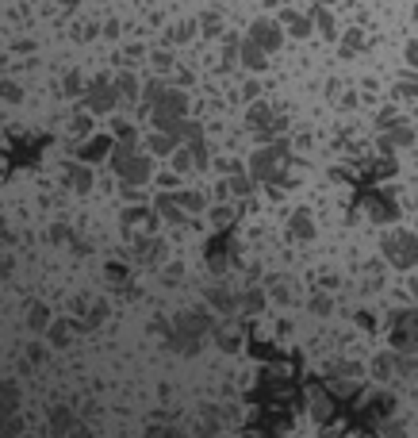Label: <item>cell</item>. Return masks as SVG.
<instances>
[{
  "instance_id": "22",
  "label": "cell",
  "mask_w": 418,
  "mask_h": 438,
  "mask_svg": "<svg viewBox=\"0 0 418 438\" xmlns=\"http://www.w3.org/2000/svg\"><path fill=\"white\" fill-rule=\"evenodd\" d=\"M154 150H157V154H169V150H173V135H157Z\"/></svg>"
},
{
  "instance_id": "9",
  "label": "cell",
  "mask_w": 418,
  "mask_h": 438,
  "mask_svg": "<svg viewBox=\"0 0 418 438\" xmlns=\"http://www.w3.org/2000/svg\"><path fill=\"white\" fill-rule=\"evenodd\" d=\"M19 407V389L12 380H0V412H16Z\"/></svg>"
},
{
  "instance_id": "29",
  "label": "cell",
  "mask_w": 418,
  "mask_h": 438,
  "mask_svg": "<svg viewBox=\"0 0 418 438\" xmlns=\"http://www.w3.org/2000/svg\"><path fill=\"white\" fill-rule=\"evenodd\" d=\"M16 438H24V435H16Z\"/></svg>"
},
{
  "instance_id": "25",
  "label": "cell",
  "mask_w": 418,
  "mask_h": 438,
  "mask_svg": "<svg viewBox=\"0 0 418 438\" xmlns=\"http://www.w3.org/2000/svg\"><path fill=\"white\" fill-rule=\"evenodd\" d=\"M8 273H12V258L0 254V277H8Z\"/></svg>"
},
{
  "instance_id": "1",
  "label": "cell",
  "mask_w": 418,
  "mask_h": 438,
  "mask_svg": "<svg viewBox=\"0 0 418 438\" xmlns=\"http://www.w3.org/2000/svg\"><path fill=\"white\" fill-rule=\"evenodd\" d=\"M384 254L395 265H418V231H399L384 239Z\"/></svg>"
},
{
  "instance_id": "4",
  "label": "cell",
  "mask_w": 418,
  "mask_h": 438,
  "mask_svg": "<svg viewBox=\"0 0 418 438\" xmlns=\"http://www.w3.org/2000/svg\"><path fill=\"white\" fill-rule=\"evenodd\" d=\"M223 407H215V404H200V419H196V435L200 438H215L219 435V427H223Z\"/></svg>"
},
{
  "instance_id": "27",
  "label": "cell",
  "mask_w": 418,
  "mask_h": 438,
  "mask_svg": "<svg viewBox=\"0 0 418 438\" xmlns=\"http://www.w3.org/2000/svg\"><path fill=\"white\" fill-rule=\"evenodd\" d=\"M410 62H418V47H415V50H410Z\"/></svg>"
},
{
  "instance_id": "2",
  "label": "cell",
  "mask_w": 418,
  "mask_h": 438,
  "mask_svg": "<svg viewBox=\"0 0 418 438\" xmlns=\"http://www.w3.org/2000/svg\"><path fill=\"white\" fill-rule=\"evenodd\" d=\"M112 166H115V174L123 177V181H131V185H142V181L150 177V162H146V158H134L127 146L115 150Z\"/></svg>"
},
{
  "instance_id": "11",
  "label": "cell",
  "mask_w": 418,
  "mask_h": 438,
  "mask_svg": "<svg viewBox=\"0 0 418 438\" xmlns=\"http://www.w3.org/2000/svg\"><path fill=\"white\" fill-rule=\"evenodd\" d=\"M292 231H295V239H311V235H315L311 215H307V212H295L292 215Z\"/></svg>"
},
{
  "instance_id": "3",
  "label": "cell",
  "mask_w": 418,
  "mask_h": 438,
  "mask_svg": "<svg viewBox=\"0 0 418 438\" xmlns=\"http://www.w3.org/2000/svg\"><path fill=\"white\" fill-rule=\"evenodd\" d=\"M399 354H418V315H399V327L392 331Z\"/></svg>"
},
{
  "instance_id": "12",
  "label": "cell",
  "mask_w": 418,
  "mask_h": 438,
  "mask_svg": "<svg viewBox=\"0 0 418 438\" xmlns=\"http://www.w3.org/2000/svg\"><path fill=\"white\" fill-rule=\"evenodd\" d=\"M0 430L8 438H16V435H24V419H19L16 412H0Z\"/></svg>"
},
{
  "instance_id": "28",
  "label": "cell",
  "mask_w": 418,
  "mask_h": 438,
  "mask_svg": "<svg viewBox=\"0 0 418 438\" xmlns=\"http://www.w3.org/2000/svg\"><path fill=\"white\" fill-rule=\"evenodd\" d=\"M0 438H8V435H4V430H0Z\"/></svg>"
},
{
  "instance_id": "20",
  "label": "cell",
  "mask_w": 418,
  "mask_h": 438,
  "mask_svg": "<svg viewBox=\"0 0 418 438\" xmlns=\"http://www.w3.org/2000/svg\"><path fill=\"white\" fill-rule=\"evenodd\" d=\"M150 438H189V435H184L181 427H162V430H154Z\"/></svg>"
},
{
  "instance_id": "24",
  "label": "cell",
  "mask_w": 418,
  "mask_h": 438,
  "mask_svg": "<svg viewBox=\"0 0 418 438\" xmlns=\"http://www.w3.org/2000/svg\"><path fill=\"white\" fill-rule=\"evenodd\" d=\"M311 308H315L319 315H326V312H330V296H315V300H311Z\"/></svg>"
},
{
  "instance_id": "14",
  "label": "cell",
  "mask_w": 418,
  "mask_h": 438,
  "mask_svg": "<svg viewBox=\"0 0 418 438\" xmlns=\"http://www.w3.org/2000/svg\"><path fill=\"white\" fill-rule=\"evenodd\" d=\"M46 331H50V342H54V346H66L69 342V323H50Z\"/></svg>"
},
{
  "instance_id": "21",
  "label": "cell",
  "mask_w": 418,
  "mask_h": 438,
  "mask_svg": "<svg viewBox=\"0 0 418 438\" xmlns=\"http://www.w3.org/2000/svg\"><path fill=\"white\" fill-rule=\"evenodd\" d=\"M384 438H403V423L399 419H387L384 423Z\"/></svg>"
},
{
  "instance_id": "8",
  "label": "cell",
  "mask_w": 418,
  "mask_h": 438,
  "mask_svg": "<svg viewBox=\"0 0 418 438\" xmlns=\"http://www.w3.org/2000/svg\"><path fill=\"white\" fill-rule=\"evenodd\" d=\"M27 327H31V331H46L50 327V308L46 304H31L27 308Z\"/></svg>"
},
{
  "instance_id": "23",
  "label": "cell",
  "mask_w": 418,
  "mask_h": 438,
  "mask_svg": "<svg viewBox=\"0 0 418 438\" xmlns=\"http://www.w3.org/2000/svg\"><path fill=\"white\" fill-rule=\"evenodd\" d=\"M181 200H184V208H192V212L204 208V196H200V192H189V196H181Z\"/></svg>"
},
{
  "instance_id": "26",
  "label": "cell",
  "mask_w": 418,
  "mask_h": 438,
  "mask_svg": "<svg viewBox=\"0 0 418 438\" xmlns=\"http://www.w3.org/2000/svg\"><path fill=\"white\" fill-rule=\"evenodd\" d=\"M69 438H89V427H81V423H77V427L69 430Z\"/></svg>"
},
{
  "instance_id": "6",
  "label": "cell",
  "mask_w": 418,
  "mask_h": 438,
  "mask_svg": "<svg viewBox=\"0 0 418 438\" xmlns=\"http://www.w3.org/2000/svg\"><path fill=\"white\" fill-rule=\"evenodd\" d=\"M73 427H77V415L69 412V407H54V412H50V430H54L58 438H69Z\"/></svg>"
},
{
  "instance_id": "5",
  "label": "cell",
  "mask_w": 418,
  "mask_h": 438,
  "mask_svg": "<svg viewBox=\"0 0 418 438\" xmlns=\"http://www.w3.org/2000/svg\"><path fill=\"white\" fill-rule=\"evenodd\" d=\"M207 304L211 308H219V312H234V308H242V296H234V292L227 289V285H211L207 289Z\"/></svg>"
},
{
  "instance_id": "15",
  "label": "cell",
  "mask_w": 418,
  "mask_h": 438,
  "mask_svg": "<svg viewBox=\"0 0 418 438\" xmlns=\"http://www.w3.org/2000/svg\"><path fill=\"white\" fill-rule=\"evenodd\" d=\"M215 335H219V346H227V350H234V346H238V335L230 331V323H223V327H219Z\"/></svg>"
},
{
  "instance_id": "7",
  "label": "cell",
  "mask_w": 418,
  "mask_h": 438,
  "mask_svg": "<svg viewBox=\"0 0 418 438\" xmlns=\"http://www.w3.org/2000/svg\"><path fill=\"white\" fill-rule=\"evenodd\" d=\"M277 158H284V146H272V150H261V154H254V174H257V177H277V174H272Z\"/></svg>"
},
{
  "instance_id": "10",
  "label": "cell",
  "mask_w": 418,
  "mask_h": 438,
  "mask_svg": "<svg viewBox=\"0 0 418 438\" xmlns=\"http://www.w3.org/2000/svg\"><path fill=\"white\" fill-rule=\"evenodd\" d=\"M311 412H315V419H319V423H326V419H330V396H326L322 389H315V392H311Z\"/></svg>"
},
{
  "instance_id": "17",
  "label": "cell",
  "mask_w": 418,
  "mask_h": 438,
  "mask_svg": "<svg viewBox=\"0 0 418 438\" xmlns=\"http://www.w3.org/2000/svg\"><path fill=\"white\" fill-rule=\"evenodd\" d=\"M27 362H31V365H42V362H46V350H42L39 342H31V346H27Z\"/></svg>"
},
{
  "instance_id": "16",
  "label": "cell",
  "mask_w": 418,
  "mask_h": 438,
  "mask_svg": "<svg viewBox=\"0 0 418 438\" xmlns=\"http://www.w3.org/2000/svg\"><path fill=\"white\" fill-rule=\"evenodd\" d=\"M357 373H361V365L357 362H338L334 365V377H357Z\"/></svg>"
},
{
  "instance_id": "13",
  "label": "cell",
  "mask_w": 418,
  "mask_h": 438,
  "mask_svg": "<svg viewBox=\"0 0 418 438\" xmlns=\"http://www.w3.org/2000/svg\"><path fill=\"white\" fill-rule=\"evenodd\" d=\"M261 308H265V292L261 289L242 292V312H261Z\"/></svg>"
},
{
  "instance_id": "18",
  "label": "cell",
  "mask_w": 418,
  "mask_h": 438,
  "mask_svg": "<svg viewBox=\"0 0 418 438\" xmlns=\"http://www.w3.org/2000/svg\"><path fill=\"white\" fill-rule=\"evenodd\" d=\"M272 296L288 300V296H292V281H288V277H284V281H272Z\"/></svg>"
},
{
  "instance_id": "19",
  "label": "cell",
  "mask_w": 418,
  "mask_h": 438,
  "mask_svg": "<svg viewBox=\"0 0 418 438\" xmlns=\"http://www.w3.org/2000/svg\"><path fill=\"white\" fill-rule=\"evenodd\" d=\"M73 185H77V189H89V185H92V174L77 166V169H73Z\"/></svg>"
}]
</instances>
